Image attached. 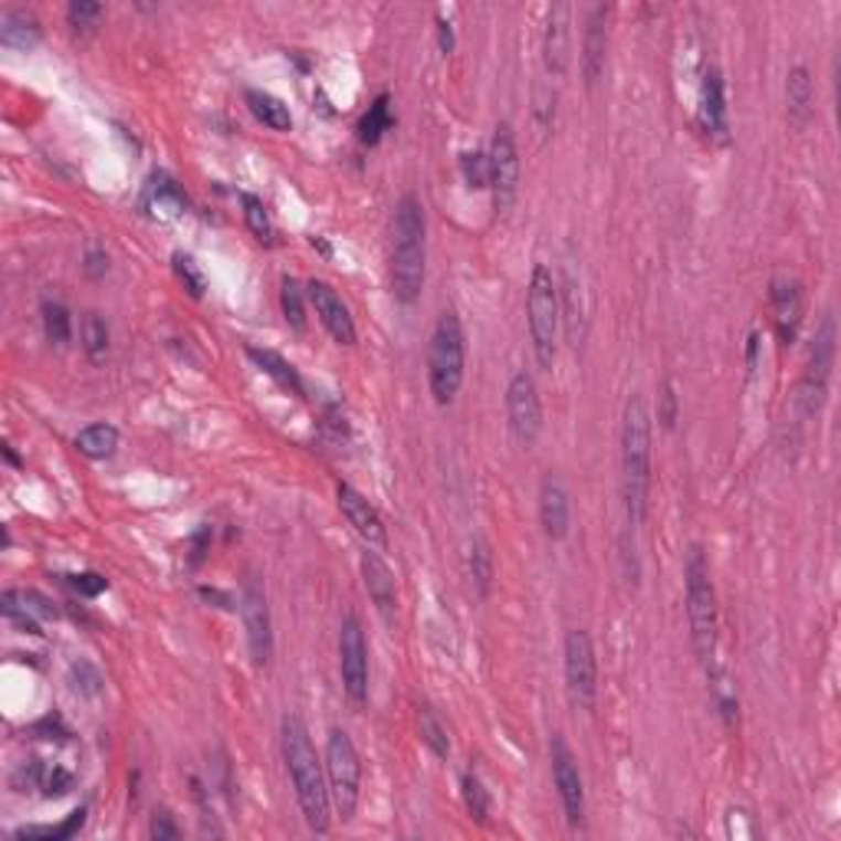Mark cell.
I'll use <instances>...</instances> for the list:
<instances>
[{
  "label": "cell",
  "mask_w": 841,
  "mask_h": 841,
  "mask_svg": "<svg viewBox=\"0 0 841 841\" xmlns=\"http://www.w3.org/2000/svg\"><path fill=\"white\" fill-rule=\"evenodd\" d=\"M280 749L299 812L306 826L319 835L329 832L332 826V802H329V786H326V766L316 756L309 726L302 723L299 713H286L280 723Z\"/></svg>",
  "instance_id": "1"
},
{
  "label": "cell",
  "mask_w": 841,
  "mask_h": 841,
  "mask_svg": "<svg viewBox=\"0 0 841 841\" xmlns=\"http://www.w3.org/2000/svg\"><path fill=\"white\" fill-rule=\"evenodd\" d=\"M651 497V408L641 392L625 402L621 415V503L631 530L648 520Z\"/></svg>",
  "instance_id": "2"
},
{
  "label": "cell",
  "mask_w": 841,
  "mask_h": 841,
  "mask_svg": "<svg viewBox=\"0 0 841 841\" xmlns=\"http://www.w3.org/2000/svg\"><path fill=\"white\" fill-rule=\"evenodd\" d=\"M392 292L398 302H415L427 274V217L418 194H402L392 217Z\"/></svg>",
  "instance_id": "3"
},
{
  "label": "cell",
  "mask_w": 841,
  "mask_h": 841,
  "mask_svg": "<svg viewBox=\"0 0 841 841\" xmlns=\"http://www.w3.org/2000/svg\"><path fill=\"white\" fill-rule=\"evenodd\" d=\"M684 598H688V625H691L694 654L710 671L716 664V648H720V605H716V588L710 578V562L701 546H691L684 560Z\"/></svg>",
  "instance_id": "4"
},
{
  "label": "cell",
  "mask_w": 841,
  "mask_h": 841,
  "mask_svg": "<svg viewBox=\"0 0 841 841\" xmlns=\"http://www.w3.org/2000/svg\"><path fill=\"white\" fill-rule=\"evenodd\" d=\"M464 365H467V339L457 312H440L430 329L427 345V388L437 405H450L464 385Z\"/></svg>",
  "instance_id": "5"
},
{
  "label": "cell",
  "mask_w": 841,
  "mask_h": 841,
  "mask_svg": "<svg viewBox=\"0 0 841 841\" xmlns=\"http://www.w3.org/2000/svg\"><path fill=\"white\" fill-rule=\"evenodd\" d=\"M560 286L546 264L533 267V277L526 286V329L533 342V355L543 369L556 365V339H560Z\"/></svg>",
  "instance_id": "6"
},
{
  "label": "cell",
  "mask_w": 841,
  "mask_h": 841,
  "mask_svg": "<svg viewBox=\"0 0 841 841\" xmlns=\"http://www.w3.org/2000/svg\"><path fill=\"white\" fill-rule=\"evenodd\" d=\"M322 766H326V786H329L332 812L342 822H352L355 809H359V796H362V759H359V749H355L352 736L342 726L329 730Z\"/></svg>",
  "instance_id": "7"
},
{
  "label": "cell",
  "mask_w": 841,
  "mask_h": 841,
  "mask_svg": "<svg viewBox=\"0 0 841 841\" xmlns=\"http://www.w3.org/2000/svg\"><path fill=\"white\" fill-rule=\"evenodd\" d=\"M832 365H835V319H832V312H826L822 322L816 326L809 359H806V372H802L799 388H796V405H799L802 418H816L822 412L826 395H829V382H832Z\"/></svg>",
  "instance_id": "8"
},
{
  "label": "cell",
  "mask_w": 841,
  "mask_h": 841,
  "mask_svg": "<svg viewBox=\"0 0 841 841\" xmlns=\"http://www.w3.org/2000/svg\"><path fill=\"white\" fill-rule=\"evenodd\" d=\"M562 674L568 701L578 710H592L598 701V658L592 635L582 628H572L562 645Z\"/></svg>",
  "instance_id": "9"
},
{
  "label": "cell",
  "mask_w": 841,
  "mask_h": 841,
  "mask_svg": "<svg viewBox=\"0 0 841 841\" xmlns=\"http://www.w3.org/2000/svg\"><path fill=\"white\" fill-rule=\"evenodd\" d=\"M490 194H493V211L507 214L517 204L520 194V148L510 123H500L493 141H490Z\"/></svg>",
  "instance_id": "10"
},
{
  "label": "cell",
  "mask_w": 841,
  "mask_h": 841,
  "mask_svg": "<svg viewBox=\"0 0 841 841\" xmlns=\"http://www.w3.org/2000/svg\"><path fill=\"white\" fill-rule=\"evenodd\" d=\"M339 674L349 701L355 706L369 701V645L362 621L349 611L339 625Z\"/></svg>",
  "instance_id": "11"
},
{
  "label": "cell",
  "mask_w": 841,
  "mask_h": 841,
  "mask_svg": "<svg viewBox=\"0 0 841 841\" xmlns=\"http://www.w3.org/2000/svg\"><path fill=\"white\" fill-rule=\"evenodd\" d=\"M507 424H510V434L517 437V444H523V447H533L543 430L540 388H536V379L523 369L513 372V379L507 385Z\"/></svg>",
  "instance_id": "12"
},
{
  "label": "cell",
  "mask_w": 841,
  "mask_h": 841,
  "mask_svg": "<svg viewBox=\"0 0 841 841\" xmlns=\"http://www.w3.org/2000/svg\"><path fill=\"white\" fill-rule=\"evenodd\" d=\"M550 766H553V783L560 792L565 822H568V829H578L585 822V783H582L575 753L568 749V743L560 733H553V739H550Z\"/></svg>",
  "instance_id": "13"
},
{
  "label": "cell",
  "mask_w": 841,
  "mask_h": 841,
  "mask_svg": "<svg viewBox=\"0 0 841 841\" xmlns=\"http://www.w3.org/2000/svg\"><path fill=\"white\" fill-rule=\"evenodd\" d=\"M241 615H244V628H247V645H251L254 664H260V668L270 664V658H274V621H270V608H267V592H264L257 575H251L244 582Z\"/></svg>",
  "instance_id": "14"
},
{
  "label": "cell",
  "mask_w": 841,
  "mask_h": 841,
  "mask_svg": "<svg viewBox=\"0 0 841 841\" xmlns=\"http://www.w3.org/2000/svg\"><path fill=\"white\" fill-rule=\"evenodd\" d=\"M336 500H339V510H342L345 523L355 530L359 540L369 543V550H385L388 546V526H385L382 513L375 510V503H369L352 483H339Z\"/></svg>",
  "instance_id": "15"
},
{
  "label": "cell",
  "mask_w": 841,
  "mask_h": 841,
  "mask_svg": "<svg viewBox=\"0 0 841 841\" xmlns=\"http://www.w3.org/2000/svg\"><path fill=\"white\" fill-rule=\"evenodd\" d=\"M306 296L322 322V329L339 342V345H355V319L349 312V306L342 302V296L326 280L306 283Z\"/></svg>",
  "instance_id": "16"
},
{
  "label": "cell",
  "mask_w": 841,
  "mask_h": 841,
  "mask_svg": "<svg viewBox=\"0 0 841 841\" xmlns=\"http://www.w3.org/2000/svg\"><path fill=\"white\" fill-rule=\"evenodd\" d=\"M769 309H773V329L779 336V345H792L806 316L802 286L792 277H776L769 286Z\"/></svg>",
  "instance_id": "17"
},
{
  "label": "cell",
  "mask_w": 841,
  "mask_h": 841,
  "mask_svg": "<svg viewBox=\"0 0 841 841\" xmlns=\"http://www.w3.org/2000/svg\"><path fill=\"white\" fill-rule=\"evenodd\" d=\"M608 13L611 7H592L585 13V30H582V76L585 86L595 89L605 76V60H608Z\"/></svg>",
  "instance_id": "18"
},
{
  "label": "cell",
  "mask_w": 841,
  "mask_h": 841,
  "mask_svg": "<svg viewBox=\"0 0 841 841\" xmlns=\"http://www.w3.org/2000/svg\"><path fill=\"white\" fill-rule=\"evenodd\" d=\"M362 582H365V592L375 605V611L392 625L395 621V611H398V582H395V572L388 568V562L382 560L379 553L365 550L362 553Z\"/></svg>",
  "instance_id": "19"
},
{
  "label": "cell",
  "mask_w": 841,
  "mask_h": 841,
  "mask_svg": "<svg viewBox=\"0 0 841 841\" xmlns=\"http://www.w3.org/2000/svg\"><path fill=\"white\" fill-rule=\"evenodd\" d=\"M540 523H543V533L560 543L568 536V523H572V503H568V490L562 483L560 473H546L543 483H540Z\"/></svg>",
  "instance_id": "20"
},
{
  "label": "cell",
  "mask_w": 841,
  "mask_h": 841,
  "mask_svg": "<svg viewBox=\"0 0 841 841\" xmlns=\"http://www.w3.org/2000/svg\"><path fill=\"white\" fill-rule=\"evenodd\" d=\"M568 46H572V7L556 3L546 13V30H543V63L546 73L560 79L568 70Z\"/></svg>",
  "instance_id": "21"
},
{
  "label": "cell",
  "mask_w": 841,
  "mask_h": 841,
  "mask_svg": "<svg viewBox=\"0 0 841 841\" xmlns=\"http://www.w3.org/2000/svg\"><path fill=\"white\" fill-rule=\"evenodd\" d=\"M701 129L716 141H726V132H730V123H726V86H723V76L716 66H710L703 73L701 83Z\"/></svg>",
  "instance_id": "22"
},
{
  "label": "cell",
  "mask_w": 841,
  "mask_h": 841,
  "mask_svg": "<svg viewBox=\"0 0 841 841\" xmlns=\"http://www.w3.org/2000/svg\"><path fill=\"white\" fill-rule=\"evenodd\" d=\"M786 109L796 129H806L816 116V83L806 66H792L786 76Z\"/></svg>",
  "instance_id": "23"
},
{
  "label": "cell",
  "mask_w": 841,
  "mask_h": 841,
  "mask_svg": "<svg viewBox=\"0 0 841 841\" xmlns=\"http://www.w3.org/2000/svg\"><path fill=\"white\" fill-rule=\"evenodd\" d=\"M141 207L158 221H174L188 211V198L181 194V188L168 174H155L145 188Z\"/></svg>",
  "instance_id": "24"
},
{
  "label": "cell",
  "mask_w": 841,
  "mask_h": 841,
  "mask_svg": "<svg viewBox=\"0 0 841 841\" xmlns=\"http://www.w3.org/2000/svg\"><path fill=\"white\" fill-rule=\"evenodd\" d=\"M247 355L254 359V365L264 372V375H270L280 388H286L289 395H296V398H302L306 395V388H302V379H299V372L283 359L280 352H274V349H260V345H247Z\"/></svg>",
  "instance_id": "25"
},
{
  "label": "cell",
  "mask_w": 841,
  "mask_h": 841,
  "mask_svg": "<svg viewBox=\"0 0 841 841\" xmlns=\"http://www.w3.org/2000/svg\"><path fill=\"white\" fill-rule=\"evenodd\" d=\"M0 43L7 50H33L40 43V20L26 10H7L0 20Z\"/></svg>",
  "instance_id": "26"
},
{
  "label": "cell",
  "mask_w": 841,
  "mask_h": 841,
  "mask_svg": "<svg viewBox=\"0 0 841 841\" xmlns=\"http://www.w3.org/2000/svg\"><path fill=\"white\" fill-rule=\"evenodd\" d=\"M247 109L254 113L257 123H264L274 132H289L292 129V116L289 106L283 103L280 96L267 93V89H247Z\"/></svg>",
  "instance_id": "27"
},
{
  "label": "cell",
  "mask_w": 841,
  "mask_h": 841,
  "mask_svg": "<svg viewBox=\"0 0 841 841\" xmlns=\"http://www.w3.org/2000/svg\"><path fill=\"white\" fill-rule=\"evenodd\" d=\"M76 450L89 460H109L119 450V427L116 424H89L76 434Z\"/></svg>",
  "instance_id": "28"
},
{
  "label": "cell",
  "mask_w": 841,
  "mask_h": 841,
  "mask_svg": "<svg viewBox=\"0 0 841 841\" xmlns=\"http://www.w3.org/2000/svg\"><path fill=\"white\" fill-rule=\"evenodd\" d=\"M395 126V119H392V96L388 93H379L375 99H372V106H369V113L362 116V123H359V141L362 145H379V141L385 139V132Z\"/></svg>",
  "instance_id": "29"
},
{
  "label": "cell",
  "mask_w": 841,
  "mask_h": 841,
  "mask_svg": "<svg viewBox=\"0 0 841 841\" xmlns=\"http://www.w3.org/2000/svg\"><path fill=\"white\" fill-rule=\"evenodd\" d=\"M79 339H83V352L93 365L106 362L109 355V326L99 312H86L83 326H79Z\"/></svg>",
  "instance_id": "30"
},
{
  "label": "cell",
  "mask_w": 841,
  "mask_h": 841,
  "mask_svg": "<svg viewBox=\"0 0 841 841\" xmlns=\"http://www.w3.org/2000/svg\"><path fill=\"white\" fill-rule=\"evenodd\" d=\"M467 568H470V582L477 588L480 598L490 595L493 588V553L483 540H473L470 543V553H467Z\"/></svg>",
  "instance_id": "31"
},
{
  "label": "cell",
  "mask_w": 841,
  "mask_h": 841,
  "mask_svg": "<svg viewBox=\"0 0 841 841\" xmlns=\"http://www.w3.org/2000/svg\"><path fill=\"white\" fill-rule=\"evenodd\" d=\"M86 826V809H76L66 822L60 826H23L13 832V839H30V841H66L73 839L79 829Z\"/></svg>",
  "instance_id": "32"
},
{
  "label": "cell",
  "mask_w": 841,
  "mask_h": 841,
  "mask_svg": "<svg viewBox=\"0 0 841 841\" xmlns=\"http://www.w3.org/2000/svg\"><path fill=\"white\" fill-rule=\"evenodd\" d=\"M241 207H244V221L251 227V234L260 241V244H274L277 241V231H274V221H270V211L267 204L257 198V194H241Z\"/></svg>",
  "instance_id": "33"
},
{
  "label": "cell",
  "mask_w": 841,
  "mask_h": 841,
  "mask_svg": "<svg viewBox=\"0 0 841 841\" xmlns=\"http://www.w3.org/2000/svg\"><path fill=\"white\" fill-rule=\"evenodd\" d=\"M40 312H43V332H46V339L53 345H66L73 339V316H70V309L63 302H56V299H43Z\"/></svg>",
  "instance_id": "34"
},
{
  "label": "cell",
  "mask_w": 841,
  "mask_h": 841,
  "mask_svg": "<svg viewBox=\"0 0 841 841\" xmlns=\"http://www.w3.org/2000/svg\"><path fill=\"white\" fill-rule=\"evenodd\" d=\"M460 792H464V806H467L470 819L480 822V826H487V822H490V792H487L483 779H480L477 773L467 769V773L460 776Z\"/></svg>",
  "instance_id": "35"
},
{
  "label": "cell",
  "mask_w": 841,
  "mask_h": 841,
  "mask_svg": "<svg viewBox=\"0 0 841 841\" xmlns=\"http://www.w3.org/2000/svg\"><path fill=\"white\" fill-rule=\"evenodd\" d=\"M418 730H420V739L427 743V749H430L437 759H447V756H450V736H447V730H444L440 716H437L427 703L418 710Z\"/></svg>",
  "instance_id": "36"
},
{
  "label": "cell",
  "mask_w": 841,
  "mask_h": 841,
  "mask_svg": "<svg viewBox=\"0 0 841 841\" xmlns=\"http://www.w3.org/2000/svg\"><path fill=\"white\" fill-rule=\"evenodd\" d=\"M306 289L299 286V280H292V277H283L280 283V306H283V316H286V322H289V329H296V332H306Z\"/></svg>",
  "instance_id": "37"
},
{
  "label": "cell",
  "mask_w": 841,
  "mask_h": 841,
  "mask_svg": "<svg viewBox=\"0 0 841 841\" xmlns=\"http://www.w3.org/2000/svg\"><path fill=\"white\" fill-rule=\"evenodd\" d=\"M460 174H464V184L470 191H487L490 188V155L473 148V151H464L460 155Z\"/></svg>",
  "instance_id": "38"
},
{
  "label": "cell",
  "mask_w": 841,
  "mask_h": 841,
  "mask_svg": "<svg viewBox=\"0 0 841 841\" xmlns=\"http://www.w3.org/2000/svg\"><path fill=\"white\" fill-rule=\"evenodd\" d=\"M171 260H174V277L181 280V286H184L194 299H201L204 289H207V280H204V270L198 267V260H194L191 254H174Z\"/></svg>",
  "instance_id": "39"
},
{
  "label": "cell",
  "mask_w": 841,
  "mask_h": 841,
  "mask_svg": "<svg viewBox=\"0 0 841 841\" xmlns=\"http://www.w3.org/2000/svg\"><path fill=\"white\" fill-rule=\"evenodd\" d=\"M70 681L76 688V694H83V698H99L103 694V678L89 661H73L70 664Z\"/></svg>",
  "instance_id": "40"
},
{
  "label": "cell",
  "mask_w": 841,
  "mask_h": 841,
  "mask_svg": "<svg viewBox=\"0 0 841 841\" xmlns=\"http://www.w3.org/2000/svg\"><path fill=\"white\" fill-rule=\"evenodd\" d=\"M103 13H106V7H103V3H89V0H73V3L66 7V20H70V26H76V30H93V26L99 23Z\"/></svg>",
  "instance_id": "41"
},
{
  "label": "cell",
  "mask_w": 841,
  "mask_h": 841,
  "mask_svg": "<svg viewBox=\"0 0 841 841\" xmlns=\"http://www.w3.org/2000/svg\"><path fill=\"white\" fill-rule=\"evenodd\" d=\"M658 420L661 427H674L678 420V392H674V382H664L661 385V395H658Z\"/></svg>",
  "instance_id": "42"
},
{
  "label": "cell",
  "mask_w": 841,
  "mask_h": 841,
  "mask_svg": "<svg viewBox=\"0 0 841 841\" xmlns=\"http://www.w3.org/2000/svg\"><path fill=\"white\" fill-rule=\"evenodd\" d=\"M66 582L79 592V595H86V598H96V595H103L106 588H109V582L103 578V575H96V572H79V575H66Z\"/></svg>",
  "instance_id": "43"
},
{
  "label": "cell",
  "mask_w": 841,
  "mask_h": 841,
  "mask_svg": "<svg viewBox=\"0 0 841 841\" xmlns=\"http://www.w3.org/2000/svg\"><path fill=\"white\" fill-rule=\"evenodd\" d=\"M148 835L158 841L164 839H178V826L171 822V816L168 812H155V819H151V829H148Z\"/></svg>",
  "instance_id": "44"
},
{
  "label": "cell",
  "mask_w": 841,
  "mask_h": 841,
  "mask_svg": "<svg viewBox=\"0 0 841 841\" xmlns=\"http://www.w3.org/2000/svg\"><path fill=\"white\" fill-rule=\"evenodd\" d=\"M106 270H109V257H106L99 247H93L89 257H86V274H89V277H103Z\"/></svg>",
  "instance_id": "45"
},
{
  "label": "cell",
  "mask_w": 841,
  "mask_h": 841,
  "mask_svg": "<svg viewBox=\"0 0 841 841\" xmlns=\"http://www.w3.org/2000/svg\"><path fill=\"white\" fill-rule=\"evenodd\" d=\"M437 46L440 53L454 50V30H450V20H444V13H437Z\"/></svg>",
  "instance_id": "46"
}]
</instances>
